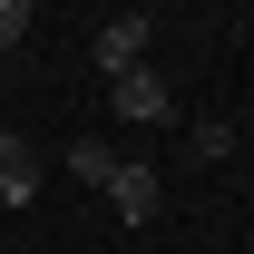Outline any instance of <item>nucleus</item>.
<instances>
[{
    "label": "nucleus",
    "instance_id": "1",
    "mask_svg": "<svg viewBox=\"0 0 254 254\" xmlns=\"http://www.w3.org/2000/svg\"><path fill=\"white\" fill-rule=\"evenodd\" d=\"M147 39H157V10H118V20H98V68H108V78L147 68Z\"/></svg>",
    "mask_w": 254,
    "mask_h": 254
},
{
    "label": "nucleus",
    "instance_id": "2",
    "mask_svg": "<svg viewBox=\"0 0 254 254\" xmlns=\"http://www.w3.org/2000/svg\"><path fill=\"white\" fill-rule=\"evenodd\" d=\"M108 205H118V225H157V205H166L157 166H147V157H118V176H108Z\"/></svg>",
    "mask_w": 254,
    "mask_h": 254
},
{
    "label": "nucleus",
    "instance_id": "3",
    "mask_svg": "<svg viewBox=\"0 0 254 254\" xmlns=\"http://www.w3.org/2000/svg\"><path fill=\"white\" fill-rule=\"evenodd\" d=\"M108 108H118L127 127H157L176 98H166V78H157V68H127V78H108Z\"/></svg>",
    "mask_w": 254,
    "mask_h": 254
},
{
    "label": "nucleus",
    "instance_id": "4",
    "mask_svg": "<svg viewBox=\"0 0 254 254\" xmlns=\"http://www.w3.org/2000/svg\"><path fill=\"white\" fill-rule=\"evenodd\" d=\"M30 195H39V157H30V137L0 127V205H30Z\"/></svg>",
    "mask_w": 254,
    "mask_h": 254
},
{
    "label": "nucleus",
    "instance_id": "5",
    "mask_svg": "<svg viewBox=\"0 0 254 254\" xmlns=\"http://www.w3.org/2000/svg\"><path fill=\"white\" fill-rule=\"evenodd\" d=\"M68 176H88V186L108 195V176H118V157H108V137H68Z\"/></svg>",
    "mask_w": 254,
    "mask_h": 254
},
{
    "label": "nucleus",
    "instance_id": "6",
    "mask_svg": "<svg viewBox=\"0 0 254 254\" xmlns=\"http://www.w3.org/2000/svg\"><path fill=\"white\" fill-rule=\"evenodd\" d=\"M186 147H195L205 166H215V157H235V118H195V127H186Z\"/></svg>",
    "mask_w": 254,
    "mask_h": 254
},
{
    "label": "nucleus",
    "instance_id": "7",
    "mask_svg": "<svg viewBox=\"0 0 254 254\" xmlns=\"http://www.w3.org/2000/svg\"><path fill=\"white\" fill-rule=\"evenodd\" d=\"M30 30H39L30 0H0V59H10V49H30Z\"/></svg>",
    "mask_w": 254,
    "mask_h": 254
}]
</instances>
